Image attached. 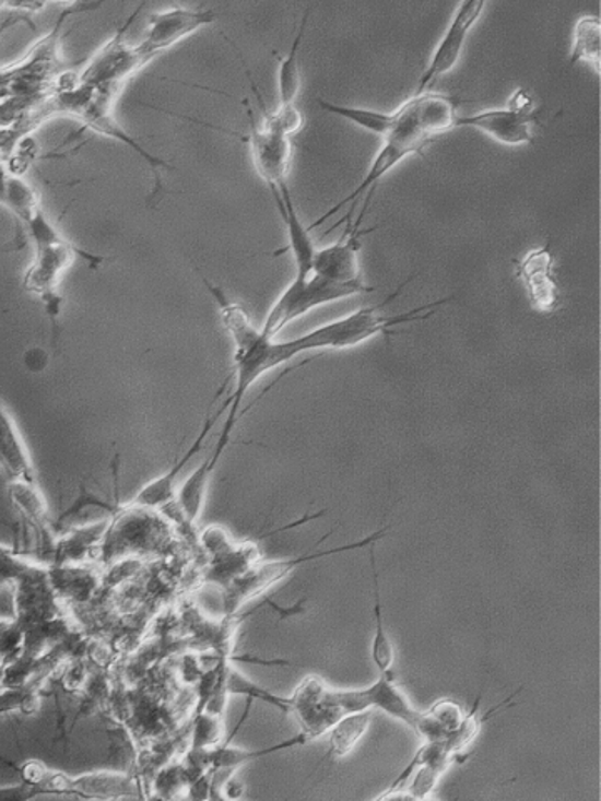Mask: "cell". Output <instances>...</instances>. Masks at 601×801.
<instances>
[{
  "mask_svg": "<svg viewBox=\"0 0 601 801\" xmlns=\"http://www.w3.org/2000/svg\"><path fill=\"white\" fill-rule=\"evenodd\" d=\"M205 290L213 297L220 309L221 322L234 344L233 372L227 382L234 381L233 392L224 401L226 407V423L221 429L220 438L214 446L213 455L208 456V463L216 470L223 458L231 436L239 421L240 404L245 403L249 389L268 373L274 372L283 364L303 356L296 338L278 341L262 334L261 328H256L245 307L229 299L223 287L202 278Z\"/></svg>",
  "mask_w": 601,
  "mask_h": 801,
  "instance_id": "cell-1",
  "label": "cell"
},
{
  "mask_svg": "<svg viewBox=\"0 0 601 801\" xmlns=\"http://www.w3.org/2000/svg\"><path fill=\"white\" fill-rule=\"evenodd\" d=\"M458 101L448 94H414L408 99L400 109L393 113V126L389 129L386 138H382V145L373 160L365 179L361 180L360 186L351 192L350 196L338 202L337 205L329 209L325 215L309 226V231L325 224L331 220L334 214L351 204L350 212L344 215L343 220L338 221L334 227L351 221V214L356 208L357 201L368 192L373 195L379 180L391 173L404 157L411 154H420L435 141L438 136L451 131L457 128L458 119Z\"/></svg>",
  "mask_w": 601,
  "mask_h": 801,
  "instance_id": "cell-2",
  "label": "cell"
},
{
  "mask_svg": "<svg viewBox=\"0 0 601 801\" xmlns=\"http://www.w3.org/2000/svg\"><path fill=\"white\" fill-rule=\"evenodd\" d=\"M0 762L14 769L21 781L14 787L0 788V800L25 801L37 797H74L84 800H117L139 798L134 778L119 771H93L78 777L52 769L37 759L12 763L0 756Z\"/></svg>",
  "mask_w": 601,
  "mask_h": 801,
  "instance_id": "cell-3",
  "label": "cell"
},
{
  "mask_svg": "<svg viewBox=\"0 0 601 801\" xmlns=\"http://www.w3.org/2000/svg\"><path fill=\"white\" fill-rule=\"evenodd\" d=\"M411 280H413V275L408 278L401 286H398L394 293L389 294L381 303L363 307V309H357V311L351 313L344 318L319 326V328L299 335L296 341L299 344L300 353L350 350V348L368 343L378 335H385L388 339L389 335L394 334L393 328H397V326L428 321L438 307L445 306L451 301V297H446V299L435 301V303L425 304V306L414 307V309L403 313V315H382V307L393 303L403 293L404 287L411 283Z\"/></svg>",
  "mask_w": 601,
  "mask_h": 801,
  "instance_id": "cell-4",
  "label": "cell"
},
{
  "mask_svg": "<svg viewBox=\"0 0 601 801\" xmlns=\"http://www.w3.org/2000/svg\"><path fill=\"white\" fill-rule=\"evenodd\" d=\"M28 237L33 240L36 256L24 275V287L40 297L50 319L60 313L59 284L62 275L74 262L75 255H84L72 246L47 217L43 208L25 223ZM89 256V255H84Z\"/></svg>",
  "mask_w": 601,
  "mask_h": 801,
  "instance_id": "cell-5",
  "label": "cell"
},
{
  "mask_svg": "<svg viewBox=\"0 0 601 801\" xmlns=\"http://www.w3.org/2000/svg\"><path fill=\"white\" fill-rule=\"evenodd\" d=\"M375 287L361 284H340L334 281L325 280L321 275L311 274L306 278H294L290 286L280 294L273 306L269 309L264 322H262V334L276 339L284 328L311 313L316 307L337 301L347 299L357 294L373 293Z\"/></svg>",
  "mask_w": 601,
  "mask_h": 801,
  "instance_id": "cell-6",
  "label": "cell"
},
{
  "mask_svg": "<svg viewBox=\"0 0 601 801\" xmlns=\"http://www.w3.org/2000/svg\"><path fill=\"white\" fill-rule=\"evenodd\" d=\"M388 533V528L376 531L372 537L365 538L360 543L347 544V546L334 547V550L319 551V553L303 554V556H296L291 559H274V562H256L245 575H240L239 578L233 579V581L223 588V603L224 614L227 619H231L236 611L239 610L243 604L251 601L252 598H258L259 594L264 593L269 588L274 587L281 579L290 576L294 569L299 568L300 565H305L308 562H315V559L326 558L331 554L343 553V551L356 550V547L372 546L376 541L381 540L382 534Z\"/></svg>",
  "mask_w": 601,
  "mask_h": 801,
  "instance_id": "cell-7",
  "label": "cell"
},
{
  "mask_svg": "<svg viewBox=\"0 0 601 801\" xmlns=\"http://www.w3.org/2000/svg\"><path fill=\"white\" fill-rule=\"evenodd\" d=\"M485 8V0H467V2H461L458 5L441 43L438 44L432 59H429L428 68L425 69L420 82H417L414 94H425L436 84L438 79L457 68L464 46H467L468 36H470L476 22L480 21Z\"/></svg>",
  "mask_w": 601,
  "mask_h": 801,
  "instance_id": "cell-8",
  "label": "cell"
},
{
  "mask_svg": "<svg viewBox=\"0 0 601 801\" xmlns=\"http://www.w3.org/2000/svg\"><path fill=\"white\" fill-rule=\"evenodd\" d=\"M290 714L299 723L306 742L328 733L344 717L334 690H329L318 676L305 678L294 690L290 696Z\"/></svg>",
  "mask_w": 601,
  "mask_h": 801,
  "instance_id": "cell-9",
  "label": "cell"
},
{
  "mask_svg": "<svg viewBox=\"0 0 601 801\" xmlns=\"http://www.w3.org/2000/svg\"><path fill=\"white\" fill-rule=\"evenodd\" d=\"M338 703L343 708L344 715L360 714V711L378 710L385 711L389 717L416 731L420 727L423 711H417L404 693L398 688L391 671L381 673L378 682L373 683L368 688L363 690H334Z\"/></svg>",
  "mask_w": 601,
  "mask_h": 801,
  "instance_id": "cell-10",
  "label": "cell"
},
{
  "mask_svg": "<svg viewBox=\"0 0 601 801\" xmlns=\"http://www.w3.org/2000/svg\"><path fill=\"white\" fill-rule=\"evenodd\" d=\"M515 278L523 284L534 311L553 315L562 307V287L555 271V256L550 244L531 249L515 262Z\"/></svg>",
  "mask_w": 601,
  "mask_h": 801,
  "instance_id": "cell-11",
  "label": "cell"
},
{
  "mask_svg": "<svg viewBox=\"0 0 601 801\" xmlns=\"http://www.w3.org/2000/svg\"><path fill=\"white\" fill-rule=\"evenodd\" d=\"M216 12L208 9L173 8L149 15L144 39L139 44L151 59L177 46L201 28L216 22Z\"/></svg>",
  "mask_w": 601,
  "mask_h": 801,
  "instance_id": "cell-12",
  "label": "cell"
},
{
  "mask_svg": "<svg viewBox=\"0 0 601 801\" xmlns=\"http://www.w3.org/2000/svg\"><path fill=\"white\" fill-rule=\"evenodd\" d=\"M368 204L369 199L366 201L363 212H361L360 220L354 224L347 221L346 231L337 243L316 251L315 261H313V272L315 274L340 284L365 283L363 274H361V240L366 234L376 229V227H372V229L361 227L363 217H365L363 214H365Z\"/></svg>",
  "mask_w": 601,
  "mask_h": 801,
  "instance_id": "cell-13",
  "label": "cell"
},
{
  "mask_svg": "<svg viewBox=\"0 0 601 801\" xmlns=\"http://www.w3.org/2000/svg\"><path fill=\"white\" fill-rule=\"evenodd\" d=\"M224 413H226V407L223 404L216 413L209 414V416L205 417L204 424H202L198 436L192 439L191 445H189V448L182 452V456H179V458L176 459V463H174L169 470L160 474V476L154 478V480L149 481V483H145L144 486H142L141 490L132 496L131 502L126 503L122 508L148 509V511H153V509L166 508L167 505L174 503V499H176L177 483H179L180 474H182L185 468L189 467V463H191L196 456L201 455L205 439L211 435V431H213V427L216 426L217 421L221 420V416H223Z\"/></svg>",
  "mask_w": 601,
  "mask_h": 801,
  "instance_id": "cell-14",
  "label": "cell"
},
{
  "mask_svg": "<svg viewBox=\"0 0 601 801\" xmlns=\"http://www.w3.org/2000/svg\"><path fill=\"white\" fill-rule=\"evenodd\" d=\"M129 24H131V21L122 27V31L107 46H104V49H101L93 57L91 64L85 68L82 79L89 87L109 91L113 85L131 78L135 71L144 68L153 60L141 47H131L125 43L122 37L128 31Z\"/></svg>",
  "mask_w": 601,
  "mask_h": 801,
  "instance_id": "cell-15",
  "label": "cell"
},
{
  "mask_svg": "<svg viewBox=\"0 0 601 801\" xmlns=\"http://www.w3.org/2000/svg\"><path fill=\"white\" fill-rule=\"evenodd\" d=\"M246 141L256 173L268 184V188H281L287 184V173L293 157L290 136L256 125L255 117L249 110V132Z\"/></svg>",
  "mask_w": 601,
  "mask_h": 801,
  "instance_id": "cell-16",
  "label": "cell"
},
{
  "mask_svg": "<svg viewBox=\"0 0 601 801\" xmlns=\"http://www.w3.org/2000/svg\"><path fill=\"white\" fill-rule=\"evenodd\" d=\"M537 109L523 110L517 107L488 109L473 116L458 117L457 128H471L505 145L531 144L534 141L533 126L538 125Z\"/></svg>",
  "mask_w": 601,
  "mask_h": 801,
  "instance_id": "cell-17",
  "label": "cell"
},
{
  "mask_svg": "<svg viewBox=\"0 0 601 801\" xmlns=\"http://www.w3.org/2000/svg\"><path fill=\"white\" fill-rule=\"evenodd\" d=\"M269 191L273 195L274 204H276L281 220L286 226L287 248L281 252L291 251V255H293L294 266H296L294 278H306L313 272V261H315L316 251H318L311 237V231H309V226H305V223L300 221L287 184H284L281 188H271Z\"/></svg>",
  "mask_w": 601,
  "mask_h": 801,
  "instance_id": "cell-18",
  "label": "cell"
},
{
  "mask_svg": "<svg viewBox=\"0 0 601 801\" xmlns=\"http://www.w3.org/2000/svg\"><path fill=\"white\" fill-rule=\"evenodd\" d=\"M0 468L11 480L37 481L33 458L8 408L0 401Z\"/></svg>",
  "mask_w": 601,
  "mask_h": 801,
  "instance_id": "cell-19",
  "label": "cell"
},
{
  "mask_svg": "<svg viewBox=\"0 0 601 801\" xmlns=\"http://www.w3.org/2000/svg\"><path fill=\"white\" fill-rule=\"evenodd\" d=\"M9 498L12 506L19 513L28 528L36 530L44 543L49 541L52 547V537H50L49 509H47L46 498L43 491L37 486V481L11 480L9 483Z\"/></svg>",
  "mask_w": 601,
  "mask_h": 801,
  "instance_id": "cell-20",
  "label": "cell"
},
{
  "mask_svg": "<svg viewBox=\"0 0 601 801\" xmlns=\"http://www.w3.org/2000/svg\"><path fill=\"white\" fill-rule=\"evenodd\" d=\"M107 530H109V522L107 519H101L99 522H94L89 527L69 531L59 541H54L49 551L52 556L50 562L54 563V566H68L71 563L82 562L85 553L107 533Z\"/></svg>",
  "mask_w": 601,
  "mask_h": 801,
  "instance_id": "cell-21",
  "label": "cell"
},
{
  "mask_svg": "<svg viewBox=\"0 0 601 801\" xmlns=\"http://www.w3.org/2000/svg\"><path fill=\"white\" fill-rule=\"evenodd\" d=\"M306 743H308L306 738L300 733L278 743V745L268 746V749H233L229 743H224V745L205 750V762H208L209 769L227 768L236 771L237 768L248 765V763L258 762V759L266 758V756L274 755V753L283 752V750L294 749V746L306 745Z\"/></svg>",
  "mask_w": 601,
  "mask_h": 801,
  "instance_id": "cell-22",
  "label": "cell"
},
{
  "mask_svg": "<svg viewBox=\"0 0 601 801\" xmlns=\"http://www.w3.org/2000/svg\"><path fill=\"white\" fill-rule=\"evenodd\" d=\"M373 711H360V714L344 715L331 730L328 731V752L319 759V765L328 762L329 758H343L353 752L354 746L365 737L372 725Z\"/></svg>",
  "mask_w": 601,
  "mask_h": 801,
  "instance_id": "cell-23",
  "label": "cell"
},
{
  "mask_svg": "<svg viewBox=\"0 0 601 801\" xmlns=\"http://www.w3.org/2000/svg\"><path fill=\"white\" fill-rule=\"evenodd\" d=\"M369 565H372L373 593V619H375V636H373L372 660L379 673H388L394 663L393 643L386 633L385 619H382L381 591H379L378 566H376L375 544L369 546Z\"/></svg>",
  "mask_w": 601,
  "mask_h": 801,
  "instance_id": "cell-24",
  "label": "cell"
},
{
  "mask_svg": "<svg viewBox=\"0 0 601 801\" xmlns=\"http://www.w3.org/2000/svg\"><path fill=\"white\" fill-rule=\"evenodd\" d=\"M309 11L300 21L287 56L280 57V69H278V92H280V107L296 106V97L300 89L299 50L305 39L306 27H308Z\"/></svg>",
  "mask_w": 601,
  "mask_h": 801,
  "instance_id": "cell-25",
  "label": "cell"
},
{
  "mask_svg": "<svg viewBox=\"0 0 601 801\" xmlns=\"http://www.w3.org/2000/svg\"><path fill=\"white\" fill-rule=\"evenodd\" d=\"M601 21L598 15L578 19L574 31V46L569 52V66L585 62L600 75Z\"/></svg>",
  "mask_w": 601,
  "mask_h": 801,
  "instance_id": "cell-26",
  "label": "cell"
},
{
  "mask_svg": "<svg viewBox=\"0 0 601 801\" xmlns=\"http://www.w3.org/2000/svg\"><path fill=\"white\" fill-rule=\"evenodd\" d=\"M318 106L326 113L343 117L350 120L351 125L365 129L381 139L386 138L393 126V113H379V110L365 109V107L340 106V104L328 103L325 99H318Z\"/></svg>",
  "mask_w": 601,
  "mask_h": 801,
  "instance_id": "cell-27",
  "label": "cell"
},
{
  "mask_svg": "<svg viewBox=\"0 0 601 801\" xmlns=\"http://www.w3.org/2000/svg\"><path fill=\"white\" fill-rule=\"evenodd\" d=\"M2 204L8 205L24 224L40 209L39 196L17 174L8 176Z\"/></svg>",
  "mask_w": 601,
  "mask_h": 801,
  "instance_id": "cell-28",
  "label": "cell"
},
{
  "mask_svg": "<svg viewBox=\"0 0 601 801\" xmlns=\"http://www.w3.org/2000/svg\"><path fill=\"white\" fill-rule=\"evenodd\" d=\"M226 683L229 695H246L252 702H264L276 708L281 714H290V696L286 698V696L274 695V693L261 688L234 668L227 667Z\"/></svg>",
  "mask_w": 601,
  "mask_h": 801,
  "instance_id": "cell-29",
  "label": "cell"
},
{
  "mask_svg": "<svg viewBox=\"0 0 601 801\" xmlns=\"http://www.w3.org/2000/svg\"><path fill=\"white\" fill-rule=\"evenodd\" d=\"M39 708L37 683L21 686H4L0 690V718L11 714L31 715Z\"/></svg>",
  "mask_w": 601,
  "mask_h": 801,
  "instance_id": "cell-30",
  "label": "cell"
},
{
  "mask_svg": "<svg viewBox=\"0 0 601 801\" xmlns=\"http://www.w3.org/2000/svg\"><path fill=\"white\" fill-rule=\"evenodd\" d=\"M443 774L445 771L439 769L438 766L421 763L411 780L408 781L406 787H404V790H408V797L414 798V800H425L435 790Z\"/></svg>",
  "mask_w": 601,
  "mask_h": 801,
  "instance_id": "cell-31",
  "label": "cell"
},
{
  "mask_svg": "<svg viewBox=\"0 0 601 801\" xmlns=\"http://www.w3.org/2000/svg\"><path fill=\"white\" fill-rule=\"evenodd\" d=\"M425 714L428 715V717L432 718V720L435 721V723L438 725V727L441 728L448 737L451 731L457 730L458 725L461 723V720H463L464 717L463 708H461L457 702H453V699H441V702L433 705L428 711H425Z\"/></svg>",
  "mask_w": 601,
  "mask_h": 801,
  "instance_id": "cell-32",
  "label": "cell"
},
{
  "mask_svg": "<svg viewBox=\"0 0 601 801\" xmlns=\"http://www.w3.org/2000/svg\"><path fill=\"white\" fill-rule=\"evenodd\" d=\"M4 623L5 622H2V620H0V628H2V626H4Z\"/></svg>",
  "mask_w": 601,
  "mask_h": 801,
  "instance_id": "cell-33",
  "label": "cell"
}]
</instances>
